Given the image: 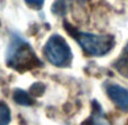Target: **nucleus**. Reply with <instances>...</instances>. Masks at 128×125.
Listing matches in <instances>:
<instances>
[{"label": "nucleus", "mask_w": 128, "mask_h": 125, "mask_svg": "<svg viewBox=\"0 0 128 125\" xmlns=\"http://www.w3.org/2000/svg\"><path fill=\"white\" fill-rule=\"evenodd\" d=\"M8 66L17 71H28L41 65L32 47L20 36H12L7 50Z\"/></svg>", "instance_id": "obj_1"}, {"label": "nucleus", "mask_w": 128, "mask_h": 125, "mask_svg": "<svg viewBox=\"0 0 128 125\" xmlns=\"http://www.w3.org/2000/svg\"><path fill=\"white\" fill-rule=\"evenodd\" d=\"M83 50L91 56H102L111 50L114 47V38L110 35H98L93 33L74 31L72 32Z\"/></svg>", "instance_id": "obj_2"}, {"label": "nucleus", "mask_w": 128, "mask_h": 125, "mask_svg": "<svg viewBox=\"0 0 128 125\" xmlns=\"http://www.w3.org/2000/svg\"><path fill=\"white\" fill-rule=\"evenodd\" d=\"M44 53L49 61L54 66L62 67L70 64L72 53L66 40L59 34H53L44 47Z\"/></svg>", "instance_id": "obj_3"}, {"label": "nucleus", "mask_w": 128, "mask_h": 125, "mask_svg": "<svg viewBox=\"0 0 128 125\" xmlns=\"http://www.w3.org/2000/svg\"><path fill=\"white\" fill-rule=\"evenodd\" d=\"M109 98L111 99L121 110H128V90L117 84L109 85L106 89Z\"/></svg>", "instance_id": "obj_4"}, {"label": "nucleus", "mask_w": 128, "mask_h": 125, "mask_svg": "<svg viewBox=\"0 0 128 125\" xmlns=\"http://www.w3.org/2000/svg\"><path fill=\"white\" fill-rule=\"evenodd\" d=\"M12 98H14V100L16 101L17 103L23 105V106H31V105H33L34 103L33 98L30 96V93H27L26 91L20 90V89L15 90Z\"/></svg>", "instance_id": "obj_5"}, {"label": "nucleus", "mask_w": 128, "mask_h": 125, "mask_svg": "<svg viewBox=\"0 0 128 125\" xmlns=\"http://www.w3.org/2000/svg\"><path fill=\"white\" fill-rule=\"evenodd\" d=\"M10 122L9 107L5 102L0 101V125H8Z\"/></svg>", "instance_id": "obj_6"}, {"label": "nucleus", "mask_w": 128, "mask_h": 125, "mask_svg": "<svg viewBox=\"0 0 128 125\" xmlns=\"http://www.w3.org/2000/svg\"><path fill=\"white\" fill-rule=\"evenodd\" d=\"M33 91H35L34 92L35 94H36V91H39V94L41 96L42 92L44 91V85L41 84V83H35V84L32 85V88H31V92H33Z\"/></svg>", "instance_id": "obj_7"}, {"label": "nucleus", "mask_w": 128, "mask_h": 125, "mask_svg": "<svg viewBox=\"0 0 128 125\" xmlns=\"http://www.w3.org/2000/svg\"><path fill=\"white\" fill-rule=\"evenodd\" d=\"M25 1L35 8H41L44 4V0H25Z\"/></svg>", "instance_id": "obj_8"}]
</instances>
